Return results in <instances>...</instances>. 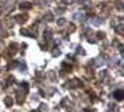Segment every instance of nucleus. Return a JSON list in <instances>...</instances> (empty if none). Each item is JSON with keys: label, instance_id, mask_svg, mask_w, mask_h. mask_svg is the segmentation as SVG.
Returning a JSON list of instances; mask_svg holds the SVG:
<instances>
[{"label": "nucleus", "instance_id": "nucleus-1", "mask_svg": "<svg viewBox=\"0 0 124 112\" xmlns=\"http://www.w3.org/2000/svg\"><path fill=\"white\" fill-rule=\"evenodd\" d=\"M115 97L117 99H119V100H121L123 98V92L122 91H117L115 93Z\"/></svg>", "mask_w": 124, "mask_h": 112}]
</instances>
